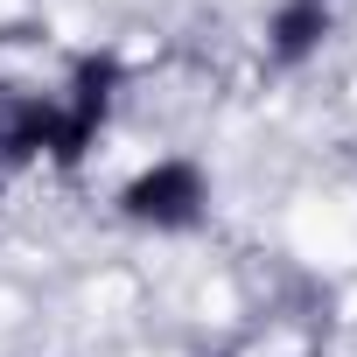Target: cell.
<instances>
[{"label":"cell","instance_id":"obj_1","mask_svg":"<svg viewBox=\"0 0 357 357\" xmlns=\"http://www.w3.org/2000/svg\"><path fill=\"white\" fill-rule=\"evenodd\" d=\"M204 211H211V175H204L190 154L147 161L140 175L119 183V218L140 225V231H197Z\"/></svg>","mask_w":357,"mask_h":357},{"label":"cell","instance_id":"obj_2","mask_svg":"<svg viewBox=\"0 0 357 357\" xmlns=\"http://www.w3.org/2000/svg\"><path fill=\"white\" fill-rule=\"evenodd\" d=\"M119 84H126V63H119L112 50L70 56V77H63V91H56V119H63L56 168H77V161L98 147V133H105V119H112V105H119Z\"/></svg>","mask_w":357,"mask_h":357},{"label":"cell","instance_id":"obj_3","mask_svg":"<svg viewBox=\"0 0 357 357\" xmlns=\"http://www.w3.org/2000/svg\"><path fill=\"white\" fill-rule=\"evenodd\" d=\"M63 119H56V91H0V168H29V161H56Z\"/></svg>","mask_w":357,"mask_h":357},{"label":"cell","instance_id":"obj_4","mask_svg":"<svg viewBox=\"0 0 357 357\" xmlns=\"http://www.w3.org/2000/svg\"><path fill=\"white\" fill-rule=\"evenodd\" d=\"M329 29H336V8H329V0H280V8L266 15V56H273L280 70H301L308 56H322Z\"/></svg>","mask_w":357,"mask_h":357}]
</instances>
